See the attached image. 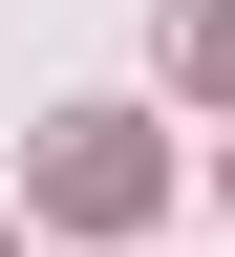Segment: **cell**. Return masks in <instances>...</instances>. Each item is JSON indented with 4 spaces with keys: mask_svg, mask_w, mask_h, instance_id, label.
Segmentation results:
<instances>
[{
    "mask_svg": "<svg viewBox=\"0 0 235 257\" xmlns=\"http://www.w3.org/2000/svg\"><path fill=\"white\" fill-rule=\"evenodd\" d=\"M150 172H171V150H150L128 107H64V128H43V214H64V236H128Z\"/></svg>",
    "mask_w": 235,
    "mask_h": 257,
    "instance_id": "obj_1",
    "label": "cell"
},
{
    "mask_svg": "<svg viewBox=\"0 0 235 257\" xmlns=\"http://www.w3.org/2000/svg\"><path fill=\"white\" fill-rule=\"evenodd\" d=\"M171 64H214V86H235V0H171Z\"/></svg>",
    "mask_w": 235,
    "mask_h": 257,
    "instance_id": "obj_2",
    "label": "cell"
}]
</instances>
